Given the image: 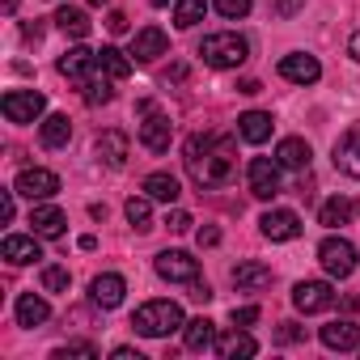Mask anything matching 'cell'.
Returning <instances> with one entry per match:
<instances>
[{
  "label": "cell",
  "instance_id": "cell-34",
  "mask_svg": "<svg viewBox=\"0 0 360 360\" xmlns=\"http://www.w3.org/2000/svg\"><path fill=\"white\" fill-rule=\"evenodd\" d=\"M123 212H127V225H131L136 233H148V229H153V208H148V195H144V200H136V195H131Z\"/></svg>",
  "mask_w": 360,
  "mask_h": 360
},
{
  "label": "cell",
  "instance_id": "cell-2",
  "mask_svg": "<svg viewBox=\"0 0 360 360\" xmlns=\"http://www.w3.org/2000/svg\"><path fill=\"white\" fill-rule=\"evenodd\" d=\"M131 326H136V335H144V339H165V335H174V330H183L187 318H183V305H178V301H144V305L131 314Z\"/></svg>",
  "mask_w": 360,
  "mask_h": 360
},
{
  "label": "cell",
  "instance_id": "cell-16",
  "mask_svg": "<svg viewBox=\"0 0 360 360\" xmlns=\"http://www.w3.org/2000/svg\"><path fill=\"white\" fill-rule=\"evenodd\" d=\"M60 72H64L72 85H85V81L98 72V51H89V47H72V51H64V56H60Z\"/></svg>",
  "mask_w": 360,
  "mask_h": 360
},
{
  "label": "cell",
  "instance_id": "cell-17",
  "mask_svg": "<svg viewBox=\"0 0 360 360\" xmlns=\"http://www.w3.org/2000/svg\"><path fill=\"white\" fill-rule=\"evenodd\" d=\"M30 225H34V233H39V238L56 242V238H64V229H68V217H64V212H60L56 204L39 200V204L30 208Z\"/></svg>",
  "mask_w": 360,
  "mask_h": 360
},
{
  "label": "cell",
  "instance_id": "cell-14",
  "mask_svg": "<svg viewBox=\"0 0 360 360\" xmlns=\"http://www.w3.org/2000/svg\"><path fill=\"white\" fill-rule=\"evenodd\" d=\"M123 292H127V280H123L119 271H102V276H94V284H89V301H94L98 309L123 305Z\"/></svg>",
  "mask_w": 360,
  "mask_h": 360
},
{
  "label": "cell",
  "instance_id": "cell-20",
  "mask_svg": "<svg viewBox=\"0 0 360 360\" xmlns=\"http://www.w3.org/2000/svg\"><path fill=\"white\" fill-rule=\"evenodd\" d=\"M0 255H5V263H13V267H26V263L43 259V250H39V233H30V238L9 233V238H5V246H0Z\"/></svg>",
  "mask_w": 360,
  "mask_h": 360
},
{
  "label": "cell",
  "instance_id": "cell-39",
  "mask_svg": "<svg viewBox=\"0 0 360 360\" xmlns=\"http://www.w3.org/2000/svg\"><path fill=\"white\" fill-rule=\"evenodd\" d=\"M259 322V305H242L233 309V326H255Z\"/></svg>",
  "mask_w": 360,
  "mask_h": 360
},
{
  "label": "cell",
  "instance_id": "cell-18",
  "mask_svg": "<svg viewBox=\"0 0 360 360\" xmlns=\"http://www.w3.org/2000/svg\"><path fill=\"white\" fill-rule=\"evenodd\" d=\"M169 51V39H165V30H157V26H144V30H136V39H131V60H140V64H153V60H161Z\"/></svg>",
  "mask_w": 360,
  "mask_h": 360
},
{
  "label": "cell",
  "instance_id": "cell-47",
  "mask_svg": "<svg viewBox=\"0 0 360 360\" xmlns=\"http://www.w3.org/2000/svg\"><path fill=\"white\" fill-rule=\"evenodd\" d=\"M259 89H263V85H259V81H250V77H246V81H238V94H259Z\"/></svg>",
  "mask_w": 360,
  "mask_h": 360
},
{
  "label": "cell",
  "instance_id": "cell-15",
  "mask_svg": "<svg viewBox=\"0 0 360 360\" xmlns=\"http://www.w3.org/2000/svg\"><path fill=\"white\" fill-rule=\"evenodd\" d=\"M212 352L221 360H250V356H259V343H255V335H246V326H233L229 335H217Z\"/></svg>",
  "mask_w": 360,
  "mask_h": 360
},
{
  "label": "cell",
  "instance_id": "cell-4",
  "mask_svg": "<svg viewBox=\"0 0 360 360\" xmlns=\"http://www.w3.org/2000/svg\"><path fill=\"white\" fill-rule=\"evenodd\" d=\"M136 115H140V144H144L148 153H165L169 140H174V123H169V115H161L153 102H140Z\"/></svg>",
  "mask_w": 360,
  "mask_h": 360
},
{
  "label": "cell",
  "instance_id": "cell-12",
  "mask_svg": "<svg viewBox=\"0 0 360 360\" xmlns=\"http://www.w3.org/2000/svg\"><path fill=\"white\" fill-rule=\"evenodd\" d=\"M335 169L347 178H360V123H352L339 140H335Z\"/></svg>",
  "mask_w": 360,
  "mask_h": 360
},
{
  "label": "cell",
  "instance_id": "cell-37",
  "mask_svg": "<svg viewBox=\"0 0 360 360\" xmlns=\"http://www.w3.org/2000/svg\"><path fill=\"white\" fill-rule=\"evenodd\" d=\"M165 229H169V233H187V229H191V212H183V208L165 212Z\"/></svg>",
  "mask_w": 360,
  "mask_h": 360
},
{
  "label": "cell",
  "instance_id": "cell-43",
  "mask_svg": "<svg viewBox=\"0 0 360 360\" xmlns=\"http://www.w3.org/2000/svg\"><path fill=\"white\" fill-rule=\"evenodd\" d=\"M301 5H305V0H276V13H280V18H292Z\"/></svg>",
  "mask_w": 360,
  "mask_h": 360
},
{
  "label": "cell",
  "instance_id": "cell-23",
  "mask_svg": "<svg viewBox=\"0 0 360 360\" xmlns=\"http://www.w3.org/2000/svg\"><path fill=\"white\" fill-rule=\"evenodd\" d=\"M47 318H51L47 297H39V292H22V297H18V326L34 330V326H43Z\"/></svg>",
  "mask_w": 360,
  "mask_h": 360
},
{
  "label": "cell",
  "instance_id": "cell-7",
  "mask_svg": "<svg viewBox=\"0 0 360 360\" xmlns=\"http://www.w3.org/2000/svg\"><path fill=\"white\" fill-rule=\"evenodd\" d=\"M280 161L276 157H255L250 165H246V178H250V195H259V200H276L280 191H284V178H280Z\"/></svg>",
  "mask_w": 360,
  "mask_h": 360
},
{
  "label": "cell",
  "instance_id": "cell-27",
  "mask_svg": "<svg viewBox=\"0 0 360 360\" xmlns=\"http://www.w3.org/2000/svg\"><path fill=\"white\" fill-rule=\"evenodd\" d=\"M267 284H271V267H267V263H238V267H233V288L259 292V288H267Z\"/></svg>",
  "mask_w": 360,
  "mask_h": 360
},
{
  "label": "cell",
  "instance_id": "cell-33",
  "mask_svg": "<svg viewBox=\"0 0 360 360\" xmlns=\"http://www.w3.org/2000/svg\"><path fill=\"white\" fill-rule=\"evenodd\" d=\"M81 98H85L89 106H106V102L115 98V89H110V77H106V72H94V77L81 85Z\"/></svg>",
  "mask_w": 360,
  "mask_h": 360
},
{
  "label": "cell",
  "instance_id": "cell-10",
  "mask_svg": "<svg viewBox=\"0 0 360 360\" xmlns=\"http://www.w3.org/2000/svg\"><path fill=\"white\" fill-rule=\"evenodd\" d=\"M292 305H297L301 314H326V309L335 305V288H330L326 280H301V284L292 288Z\"/></svg>",
  "mask_w": 360,
  "mask_h": 360
},
{
  "label": "cell",
  "instance_id": "cell-8",
  "mask_svg": "<svg viewBox=\"0 0 360 360\" xmlns=\"http://www.w3.org/2000/svg\"><path fill=\"white\" fill-rule=\"evenodd\" d=\"M13 191L26 195V200H34V204H39V200H51V195L60 191V174H51V169H43V165H30V169L18 174Z\"/></svg>",
  "mask_w": 360,
  "mask_h": 360
},
{
  "label": "cell",
  "instance_id": "cell-38",
  "mask_svg": "<svg viewBox=\"0 0 360 360\" xmlns=\"http://www.w3.org/2000/svg\"><path fill=\"white\" fill-rule=\"evenodd\" d=\"M68 356H85V360H98V347L94 343H68L56 352V360H68Z\"/></svg>",
  "mask_w": 360,
  "mask_h": 360
},
{
  "label": "cell",
  "instance_id": "cell-31",
  "mask_svg": "<svg viewBox=\"0 0 360 360\" xmlns=\"http://www.w3.org/2000/svg\"><path fill=\"white\" fill-rule=\"evenodd\" d=\"M56 26H60L68 39H89V13L77 9V5H64V9L56 13Z\"/></svg>",
  "mask_w": 360,
  "mask_h": 360
},
{
  "label": "cell",
  "instance_id": "cell-49",
  "mask_svg": "<svg viewBox=\"0 0 360 360\" xmlns=\"http://www.w3.org/2000/svg\"><path fill=\"white\" fill-rule=\"evenodd\" d=\"M165 5H169V0H153V9H165Z\"/></svg>",
  "mask_w": 360,
  "mask_h": 360
},
{
  "label": "cell",
  "instance_id": "cell-30",
  "mask_svg": "<svg viewBox=\"0 0 360 360\" xmlns=\"http://www.w3.org/2000/svg\"><path fill=\"white\" fill-rule=\"evenodd\" d=\"M352 212H356V204H352V200H343V195H330V200L318 208V225H326V229H339V225H347V221H352Z\"/></svg>",
  "mask_w": 360,
  "mask_h": 360
},
{
  "label": "cell",
  "instance_id": "cell-42",
  "mask_svg": "<svg viewBox=\"0 0 360 360\" xmlns=\"http://www.w3.org/2000/svg\"><path fill=\"white\" fill-rule=\"evenodd\" d=\"M106 30H110V34H123V30H127V13H119V9H115V13L106 18Z\"/></svg>",
  "mask_w": 360,
  "mask_h": 360
},
{
  "label": "cell",
  "instance_id": "cell-5",
  "mask_svg": "<svg viewBox=\"0 0 360 360\" xmlns=\"http://www.w3.org/2000/svg\"><path fill=\"white\" fill-rule=\"evenodd\" d=\"M318 263H322V271L330 276V280H347L352 271H356V246L347 242V238H322V246H318Z\"/></svg>",
  "mask_w": 360,
  "mask_h": 360
},
{
  "label": "cell",
  "instance_id": "cell-24",
  "mask_svg": "<svg viewBox=\"0 0 360 360\" xmlns=\"http://www.w3.org/2000/svg\"><path fill=\"white\" fill-rule=\"evenodd\" d=\"M309 144L301 140V136H284L280 144H276V161L284 165V169H309Z\"/></svg>",
  "mask_w": 360,
  "mask_h": 360
},
{
  "label": "cell",
  "instance_id": "cell-44",
  "mask_svg": "<svg viewBox=\"0 0 360 360\" xmlns=\"http://www.w3.org/2000/svg\"><path fill=\"white\" fill-rule=\"evenodd\" d=\"M195 238H200V246H217V242H221V229H212V225H208V229H200Z\"/></svg>",
  "mask_w": 360,
  "mask_h": 360
},
{
  "label": "cell",
  "instance_id": "cell-1",
  "mask_svg": "<svg viewBox=\"0 0 360 360\" xmlns=\"http://www.w3.org/2000/svg\"><path fill=\"white\" fill-rule=\"evenodd\" d=\"M183 161H187V174L195 178V187L212 191L233 178V140L212 136V131H195L183 148Z\"/></svg>",
  "mask_w": 360,
  "mask_h": 360
},
{
  "label": "cell",
  "instance_id": "cell-48",
  "mask_svg": "<svg viewBox=\"0 0 360 360\" xmlns=\"http://www.w3.org/2000/svg\"><path fill=\"white\" fill-rule=\"evenodd\" d=\"M347 56H352V60H356V64H360V30H356V34H352V43H347Z\"/></svg>",
  "mask_w": 360,
  "mask_h": 360
},
{
  "label": "cell",
  "instance_id": "cell-46",
  "mask_svg": "<svg viewBox=\"0 0 360 360\" xmlns=\"http://www.w3.org/2000/svg\"><path fill=\"white\" fill-rule=\"evenodd\" d=\"M110 360H144V356H140L136 347H115V352H110Z\"/></svg>",
  "mask_w": 360,
  "mask_h": 360
},
{
  "label": "cell",
  "instance_id": "cell-29",
  "mask_svg": "<svg viewBox=\"0 0 360 360\" xmlns=\"http://www.w3.org/2000/svg\"><path fill=\"white\" fill-rule=\"evenodd\" d=\"M39 140H43V148H64V144L72 140L68 115H47V119L39 123Z\"/></svg>",
  "mask_w": 360,
  "mask_h": 360
},
{
  "label": "cell",
  "instance_id": "cell-13",
  "mask_svg": "<svg viewBox=\"0 0 360 360\" xmlns=\"http://www.w3.org/2000/svg\"><path fill=\"white\" fill-rule=\"evenodd\" d=\"M280 77L292 81V85H314V81L322 77V64H318V56H309V51H292V56L280 60Z\"/></svg>",
  "mask_w": 360,
  "mask_h": 360
},
{
  "label": "cell",
  "instance_id": "cell-19",
  "mask_svg": "<svg viewBox=\"0 0 360 360\" xmlns=\"http://www.w3.org/2000/svg\"><path fill=\"white\" fill-rule=\"evenodd\" d=\"M318 335H322V343H326L330 352H356V347H360V322H352V318L326 322Z\"/></svg>",
  "mask_w": 360,
  "mask_h": 360
},
{
  "label": "cell",
  "instance_id": "cell-21",
  "mask_svg": "<svg viewBox=\"0 0 360 360\" xmlns=\"http://www.w3.org/2000/svg\"><path fill=\"white\" fill-rule=\"evenodd\" d=\"M271 127H276V119H271L267 110H246V115L238 119V136H242L246 144H267V140H271Z\"/></svg>",
  "mask_w": 360,
  "mask_h": 360
},
{
  "label": "cell",
  "instance_id": "cell-3",
  "mask_svg": "<svg viewBox=\"0 0 360 360\" xmlns=\"http://www.w3.org/2000/svg\"><path fill=\"white\" fill-rule=\"evenodd\" d=\"M200 56H204L208 68H238V64L250 60V43L233 30H221V34H204Z\"/></svg>",
  "mask_w": 360,
  "mask_h": 360
},
{
  "label": "cell",
  "instance_id": "cell-32",
  "mask_svg": "<svg viewBox=\"0 0 360 360\" xmlns=\"http://www.w3.org/2000/svg\"><path fill=\"white\" fill-rule=\"evenodd\" d=\"M204 13H208V0H174V26H178V30L200 26Z\"/></svg>",
  "mask_w": 360,
  "mask_h": 360
},
{
  "label": "cell",
  "instance_id": "cell-9",
  "mask_svg": "<svg viewBox=\"0 0 360 360\" xmlns=\"http://www.w3.org/2000/svg\"><path fill=\"white\" fill-rule=\"evenodd\" d=\"M157 276L169 284H191L200 280V259H191L187 250H161L157 255Z\"/></svg>",
  "mask_w": 360,
  "mask_h": 360
},
{
  "label": "cell",
  "instance_id": "cell-51",
  "mask_svg": "<svg viewBox=\"0 0 360 360\" xmlns=\"http://www.w3.org/2000/svg\"><path fill=\"white\" fill-rule=\"evenodd\" d=\"M356 208H360V204H356Z\"/></svg>",
  "mask_w": 360,
  "mask_h": 360
},
{
  "label": "cell",
  "instance_id": "cell-40",
  "mask_svg": "<svg viewBox=\"0 0 360 360\" xmlns=\"http://www.w3.org/2000/svg\"><path fill=\"white\" fill-rule=\"evenodd\" d=\"M187 288H191V292H187V297H191V301H212V288H208V284H204V280H191V284H187Z\"/></svg>",
  "mask_w": 360,
  "mask_h": 360
},
{
  "label": "cell",
  "instance_id": "cell-36",
  "mask_svg": "<svg viewBox=\"0 0 360 360\" xmlns=\"http://www.w3.org/2000/svg\"><path fill=\"white\" fill-rule=\"evenodd\" d=\"M217 13L229 18V22H242L250 13V0H217Z\"/></svg>",
  "mask_w": 360,
  "mask_h": 360
},
{
  "label": "cell",
  "instance_id": "cell-26",
  "mask_svg": "<svg viewBox=\"0 0 360 360\" xmlns=\"http://www.w3.org/2000/svg\"><path fill=\"white\" fill-rule=\"evenodd\" d=\"M144 195H148V200H157V204H178L183 187H178V178H174V174L157 169V174H148V178H144Z\"/></svg>",
  "mask_w": 360,
  "mask_h": 360
},
{
  "label": "cell",
  "instance_id": "cell-22",
  "mask_svg": "<svg viewBox=\"0 0 360 360\" xmlns=\"http://www.w3.org/2000/svg\"><path fill=\"white\" fill-rule=\"evenodd\" d=\"M127 148H131V140H127V131H102L98 136V157L110 165V169H123L127 165Z\"/></svg>",
  "mask_w": 360,
  "mask_h": 360
},
{
  "label": "cell",
  "instance_id": "cell-25",
  "mask_svg": "<svg viewBox=\"0 0 360 360\" xmlns=\"http://www.w3.org/2000/svg\"><path fill=\"white\" fill-rule=\"evenodd\" d=\"M183 343H187V352H212V343H217V322H212V318H191V322L183 326Z\"/></svg>",
  "mask_w": 360,
  "mask_h": 360
},
{
  "label": "cell",
  "instance_id": "cell-50",
  "mask_svg": "<svg viewBox=\"0 0 360 360\" xmlns=\"http://www.w3.org/2000/svg\"><path fill=\"white\" fill-rule=\"evenodd\" d=\"M89 5H106V0H89Z\"/></svg>",
  "mask_w": 360,
  "mask_h": 360
},
{
  "label": "cell",
  "instance_id": "cell-41",
  "mask_svg": "<svg viewBox=\"0 0 360 360\" xmlns=\"http://www.w3.org/2000/svg\"><path fill=\"white\" fill-rule=\"evenodd\" d=\"M280 339H284V343H297V339H305V330H301L297 322H280Z\"/></svg>",
  "mask_w": 360,
  "mask_h": 360
},
{
  "label": "cell",
  "instance_id": "cell-28",
  "mask_svg": "<svg viewBox=\"0 0 360 360\" xmlns=\"http://www.w3.org/2000/svg\"><path fill=\"white\" fill-rule=\"evenodd\" d=\"M98 72H106L110 81H127V77H131V51L102 47V51H98Z\"/></svg>",
  "mask_w": 360,
  "mask_h": 360
},
{
  "label": "cell",
  "instance_id": "cell-11",
  "mask_svg": "<svg viewBox=\"0 0 360 360\" xmlns=\"http://www.w3.org/2000/svg\"><path fill=\"white\" fill-rule=\"evenodd\" d=\"M259 229L267 242H292V238H301V217L292 208H271L259 217Z\"/></svg>",
  "mask_w": 360,
  "mask_h": 360
},
{
  "label": "cell",
  "instance_id": "cell-6",
  "mask_svg": "<svg viewBox=\"0 0 360 360\" xmlns=\"http://www.w3.org/2000/svg\"><path fill=\"white\" fill-rule=\"evenodd\" d=\"M0 110H5L9 123H39L43 110H47V98L39 89H9L0 98Z\"/></svg>",
  "mask_w": 360,
  "mask_h": 360
},
{
  "label": "cell",
  "instance_id": "cell-35",
  "mask_svg": "<svg viewBox=\"0 0 360 360\" xmlns=\"http://www.w3.org/2000/svg\"><path fill=\"white\" fill-rule=\"evenodd\" d=\"M68 284H72L68 267H60V263L43 267V292H68Z\"/></svg>",
  "mask_w": 360,
  "mask_h": 360
},
{
  "label": "cell",
  "instance_id": "cell-45",
  "mask_svg": "<svg viewBox=\"0 0 360 360\" xmlns=\"http://www.w3.org/2000/svg\"><path fill=\"white\" fill-rule=\"evenodd\" d=\"M13 195H18V191H5V195H0V217H5V221H13Z\"/></svg>",
  "mask_w": 360,
  "mask_h": 360
}]
</instances>
